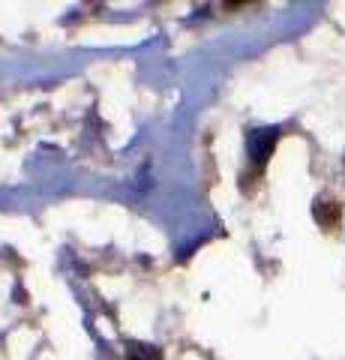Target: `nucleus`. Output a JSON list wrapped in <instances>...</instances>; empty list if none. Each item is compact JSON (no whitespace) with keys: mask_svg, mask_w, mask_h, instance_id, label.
I'll return each instance as SVG.
<instances>
[]
</instances>
